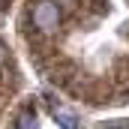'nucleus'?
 I'll list each match as a JSON object with an SVG mask.
<instances>
[{"label": "nucleus", "mask_w": 129, "mask_h": 129, "mask_svg": "<svg viewBox=\"0 0 129 129\" xmlns=\"http://www.w3.org/2000/svg\"><path fill=\"white\" fill-rule=\"evenodd\" d=\"M6 57H9V51H6V48H3V45H0V66L6 63Z\"/></svg>", "instance_id": "obj_4"}, {"label": "nucleus", "mask_w": 129, "mask_h": 129, "mask_svg": "<svg viewBox=\"0 0 129 129\" xmlns=\"http://www.w3.org/2000/svg\"><path fill=\"white\" fill-rule=\"evenodd\" d=\"M33 24L39 30H45V33L57 30V24H60V6L54 0H39L33 6Z\"/></svg>", "instance_id": "obj_1"}, {"label": "nucleus", "mask_w": 129, "mask_h": 129, "mask_svg": "<svg viewBox=\"0 0 129 129\" xmlns=\"http://www.w3.org/2000/svg\"><path fill=\"white\" fill-rule=\"evenodd\" d=\"M57 123H66V126H75L78 120H75L72 114H63V111H60V114H57Z\"/></svg>", "instance_id": "obj_2"}, {"label": "nucleus", "mask_w": 129, "mask_h": 129, "mask_svg": "<svg viewBox=\"0 0 129 129\" xmlns=\"http://www.w3.org/2000/svg\"><path fill=\"white\" fill-rule=\"evenodd\" d=\"M18 123H21V126H33V123H36V117H30V114H24V117H21Z\"/></svg>", "instance_id": "obj_3"}]
</instances>
